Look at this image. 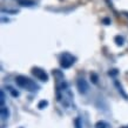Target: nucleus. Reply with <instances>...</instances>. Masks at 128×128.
I'll list each match as a JSON object with an SVG mask.
<instances>
[{"instance_id": "4", "label": "nucleus", "mask_w": 128, "mask_h": 128, "mask_svg": "<svg viewBox=\"0 0 128 128\" xmlns=\"http://www.w3.org/2000/svg\"><path fill=\"white\" fill-rule=\"evenodd\" d=\"M76 87H78V89H79V93L82 94V95L87 93L89 89L88 84H87V81H86L84 78H80L78 81H76Z\"/></svg>"}, {"instance_id": "2", "label": "nucleus", "mask_w": 128, "mask_h": 128, "mask_svg": "<svg viewBox=\"0 0 128 128\" xmlns=\"http://www.w3.org/2000/svg\"><path fill=\"white\" fill-rule=\"evenodd\" d=\"M74 62H75V58H74L72 54L70 53H64L61 55V58H60V65H61L62 68H70V66H73Z\"/></svg>"}, {"instance_id": "14", "label": "nucleus", "mask_w": 128, "mask_h": 128, "mask_svg": "<svg viewBox=\"0 0 128 128\" xmlns=\"http://www.w3.org/2000/svg\"><path fill=\"white\" fill-rule=\"evenodd\" d=\"M0 104H1V106H5V93H4V90H1L0 92Z\"/></svg>"}, {"instance_id": "12", "label": "nucleus", "mask_w": 128, "mask_h": 128, "mask_svg": "<svg viewBox=\"0 0 128 128\" xmlns=\"http://www.w3.org/2000/svg\"><path fill=\"white\" fill-rule=\"evenodd\" d=\"M47 106H48V101H47V100H41L39 104H38V108H39V109H44L45 107H47Z\"/></svg>"}, {"instance_id": "10", "label": "nucleus", "mask_w": 128, "mask_h": 128, "mask_svg": "<svg viewBox=\"0 0 128 128\" xmlns=\"http://www.w3.org/2000/svg\"><path fill=\"white\" fill-rule=\"evenodd\" d=\"M19 4L21 6H33L34 1H32V0H19Z\"/></svg>"}, {"instance_id": "7", "label": "nucleus", "mask_w": 128, "mask_h": 128, "mask_svg": "<svg viewBox=\"0 0 128 128\" xmlns=\"http://www.w3.org/2000/svg\"><path fill=\"white\" fill-rule=\"evenodd\" d=\"M53 75H54V78L56 79V81H60V80H64V74H62L61 70H53Z\"/></svg>"}, {"instance_id": "3", "label": "nucleus", "mask_w": 128, "mask_h": 128, "mask_svg": "<svg viewBox=\"0 0 128 128\" xmlns=\"http://www.w3.org/2000/svg\"><path fill=\"white\" fill-rule=\"evenodd\" d=\"M32 74H33L36 79H39L40 81H44V82L48 81V74H47L42 68H39V67H33V68H32Z\"/></svg>"}, {"instance_id": "17", "label": "nucleus", "mask_w": 128, "mask_h": 128, "mask_svg": "<svg viewBox=\"0 0 128 128\" xmlns=\"http://www.w3.org/2000/svg\"><path fill=\"white\" fill-rule=\"evenodd\" d=\"M121 128H128V126H126V127H121Z\"/></svg>"}, {"instance_id": "5", "label": "nucleus", "mask_w": 128, "mask_h": 128, "mask_svg": "<svg viewBox=\"0 0 128 128\" xmlns=\"http://www.w3.org/2000/svg\"><path fill=\"white\" fill-rule=\"evenodd\" d=\"M0 114H1V119H2V120H7L8 116H10V109H8V107H6V106H1Z\"/></svg>"}, {"instance_id": "16", "label": "nucleus", "mask_w": 128, "mask_h": 128, "mask_svg": "<svg viewBox=\"0 0 128 128\" xmlns=\"http://www.w3.org/2000/svg\"><path fill=\"white\" fill-rule=\"evenodd\" d=\"M102 22L105 24V25H109V24H110V19H108V18H105V19L102 20Z\"/></svg>"}, {"instance_id": "9", "label": "nucleus", "mask_w": 128, "mask_h": 128, "mask_svg": "<svg viewBox=\"0 0 128 128\" xmlns=\"http://www.w3.org/2000/svg\"><path fill=\"white\" fill-rule=\"evenodd\" d=\"M95 128H110V127H109V124H107V122H105V121H99V122L95 124Z\"/></svg>"}, {"instance_id": "11", "label": "nucleus", "mask_w": 128, "mask_h": 128, "mask_svg": "<svg viewBox=\"0 0 128 128\" xmlns=\"http://www.w3.org/2000/svg\"><path fill=\"white\" fill-rule=\"evenodd\" d=\"M98 80H99L98 74L96 73H90V81L93 82L94 85H98Z\"/></svg>"}, {"instance_id": "6", "label": "nucleus", "mask_w": 128, "mask_h": 128, "mask_svg": "<svg viewBox=\"0 0 128 128\" xmlns=\"http://www.w3.org/2000/svg\"><path fill=\"white\" fill-rule=\"evenodd\" d=\"M114 85H115V87L118 88V92H119V93H120L121 95H122V96L126 99V100H128V95L126 94V92H124V88H122V86L119 84V81H118V80H115V81H114Z\"/></svg>"}, {"instance_id": "1", "label": "nucleus", "mask_w": 128, "mask_h": 128, "mask_svg": "<svg viewBox=\"0 0 128 128\" xmlns=\"http://www.w3.org/2000/svg\"><path fill=\"white\" fill-rule=\"evenodd\" d=\"M16 82L20 88L26 89L28 92H36V90L39 89V86L36 85L32 79L27 78V76H25V75H18L16 78Z\"/></svg>"}, {"instance_id": "13", "label": "nucleus", "mask_w": 128, "mask_h": 128, "mask_svg": "<svg viewBox=\"0 0 128 128\" xmlns=\"http://www.w3.org/2000/svg\"><path fill=\"white\" fill-rule=\"evenodd\" d=\"M7 88H8V90L11 92L12 96H14V98H18V96H19V95H20V93H19V92H18V90H16V89H14V88H12V87H10V86H8Z\"/></svg>"}, {"instance_id": "8", "label": "nucleus", "mask_w": 128, "mask_h": 128, "mask_svg": "<svg viewBox=\"0 0 128 128\" xmlns=\"http://www.w3.org/2000/svg\"><path fill=\"white\" fill-rule=\"evenodd\" d=\"M114 40H115V44H116L118 46H124V38L122 36V35H116Z\"/></svg>"}, {"instance_id": "15", "label": "nucleus", "mask_w": 128, "mask_h": 128, "mask_svg": "<svg viewBox=\"0 0 128 128\" xmlns=\"http://www.w3.org/2000/svg\"><path fill=\"white\" fill-rule=\"evenodd\" d=\"M118 74H119V70H109L108 72L109 76H115V75H118Z\"/></svg>"}]
</instances>
